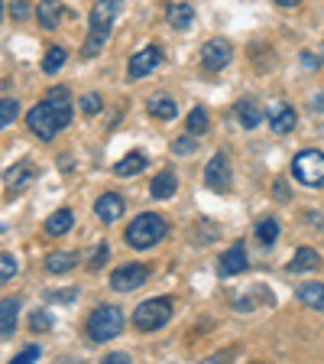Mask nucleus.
<instances>
[{
  "label": "nucleus",
  "mask_w": 324,
  "mask_h": 364,
  "mask_svg": "<svg viewBox=\"0 0 324 364\" xmlns=\"http://www.w3.org/2000/svg\"><path fill=\"white\" fill-rule=\"evenodd\" d=\"M68 121H72V91L68 88H52L45 95V101H39L26 114V127L39 140H52L62 127H68Z\"/></svg>",
  "instance_id": "1"
},
{
  "label": "nucleus",
  "mask_w": 324,
  "mask_h": 364,
  "mask_svg": "<svg viewBox=\"0 0 324 364\" xmlns=\"http://www.w3.org/2000/svg\"><path fill=\"white\" fill-rule=\"evenodd\" d=\"M121 10V0H98L94 7H91V33L84 39V49L82 55L84 59H94V55L104 49L107 36H111V26H113V16Z\"/></svg>",
  "instance_id": "2"
},
{
  "label": "nucleus",
  "mask_w": 324,
  "mask_h": 364,
  "mask_svg": "<svg viewBox=\"0 0 324 364\" xmlns=\"http://www.w3.org/2000/svg\"><path fill=\"white\" fill-rule=\"evenodd\" d=\"M162 237H166V221L152 212L136 215L127 228V244L133 250H146V247H152V244H159Z\"/></svg>",
  "instance_id": "3"
},
{
  "label": "nucleus",
  "mask_w": 324,
  "mask_h": 364,
  "mask_svg": "<svg viewBox=\"0 0 324 364\" xmlns=\"http://www.w3.org/2000/svg\"><path fill=\"white\" fill-rule=\"evenodd\" d=\"M121 328H123V312L117 309V306H98V309L88 316L84 332H88L91 341H111L121 335Z\"/></svg>",
  "instance_id": "4"
},
{
  "label": "nucleus",
  "mask_w": 324,
  "mask_h": 364,
  "mask_svg": "<svg viewBox=\"0 0 324 364\" xmlns=\"http://www.w3.org/2000/svg\"><path fill=\"white\" fill-rule=\"evenodd\" d=\"M172 318V303L169 299H146L133 309V326L143 332H156Z\"/></svg>",
  "instance_id": "5"
},
{
  "label": "nucleus",
  "mask_w": 324,
  "mask_h": 364,
  "mask_svg": "<svg viewBox=\"0 0 324 364\" xmlns=\"http://www.w3.org/2000/svg\"><path fill=\"white\" fill-rule=\"evenodd\" d=\"M292 176L305 186H315L321 189L324 186V153L321 150H302L292 163Z\"/></svg>",
  "instance_id": "6"
},
{
  "label": "nucleus",
  "mask_w": 324,
  "mask_h": 364,
  "mask_svg": "<svg viewBox=\"0 0 324 364\" xmlns=\"http://www.w3.org/2000/svg\"><path fill=\"white\" fill-rule=\"evenodd\" d=\"M230 59H234V46L227 43V39H208V43L201 46V65L208 68V72H220V68L230 65Z\"/></svg>",
  "instance_id": "7"
},
{
  "label": "nucleus",
  "mask_w": 324,
  "mask_h": 364,
  "mask_svg": "<svg viewBox=\"0 0 324 364\" xmlns=\"http://www.w3.org/2000/svg\"><path fill=\"white\" fill-rule=\"evenodd\" d=\"M146 277H150V270H146L143 264H127V267H121V270L111 273V287L117 289V293H130V289L143 287Z\"/></svg>",
  "instance_id": "8"
},
{
  "label": "nucleus",
  "mask_w": 324,
  "mask_h": 364,
  "mask_svg": "<svg viewBox=\"0 0 324 364\" xmlns=\"http://www.w3.org/2000/svg\"><path fill=\"white\" fill-rule=\"evenodd\" d=\"M204 182H208V189H214V192L230 189V166H227L224 153H218V156L208 159V166H204Z\"/></svg>",
  "instance_id": "9"
},
{
  "label": "nucleus",
  "mask_w": 324,
  "mask_h": 364,
  "mask_svg": "<svg viewBox=\"0 0 324 364\" xmlns=\"http://www.w3.org/2000/svg\"><path fill=\"white\" fill-rule=\"evenodd\" d=\"M162 62V49L159 46H143L136 55H130V78H143V75H150L152 68Z\"/></svg>",
  "instance_id": "10"
},
{
  "label": "nucleus",
  "mask_w": 324,
  "mask_h": 364,
  "mask_svg": "<svg viewBox=\"0 0 324 364\" xmlns=\"http://www.w3.org/2000/svg\"><path fill=\"white\" fill-rule=\"evenodd\" d=\"M243 270H247V250L237 241L234 247L224 250V257H220V264H218V273L220 277H234V273H243Z\"/></svg>",
  "instance_id": "11"
},
{
  "label": "nucleus",
  "mask_w": 324,
  "mask_h": 364,
  "mask_svg": "<svg viewBox=\"0 0 324 364\" xmlns=\"http://www.w3.org/2000/svg\"><path fill=\"white\" fill-rule=\"evenodd\" d=\"M94 212H98V218L104 221V225H113V221L123 215V196H117V192H104V196L98 198V205H94Z\"/></svg>",
  "instance_id": "12"
},
{
  "label": "nucleus",
  "mask_w": 324,
  "mask_h": 364,
  "mask_svg": "<svg viewBox=\"0 0 324 364\" xmlns=\"http://www.w3.org/2000/svg\"><path fill=\"white\" fill-rule=\"evenodd\" d=\"M234 114H237V121H240V127H247V130L259 127V121H263V107H259V101H253V98L237 101Z\"/></svg>",
  "instance_id": "13"
},
{
  "label": "nucleus",
  "mask_w": 324,
  "mask_h": 364,
  "mask_svg": "<svg viewBox=\"0 0 324 364\" xmlns=\"http://www.w3.org/2000/svg\"><path fill=\"white\" fill-rule=\"evenodd\" d=\"M16 318H20V299L10 296L0 303V338H10L16 332Z\"/></svg>",
  "instance_id": "14"
},
{
  "label": "nucleus",
  "mask_w": 324,
  "mask_h": 364,
  "mask_svg": "<svg viewBox=\"0 0 324 364\" xmlns=\"http://www.w3.org/2000/svg\"><path fill=\"white\" fill-rule=\"evenodd\" d=\"M166 20H169V26H175V30H189L191 23H195V10H191V4H169Z\"/></svg>",
  "instance_id": "15"
},
{
  "label": "nucleus",
  "mask_w": 324,
  "mask_h": 364,
  "mask_svg": "<svg viewBox=\"0 0 324 364\" xmlns=\"http://www.w3.org/2000/svg\"><path fill=\"white\" fill-rule=\"evenodd\" d=\"M315 267H321V257H318V250H311V247H298L295 257L289 260V273H308V270H315Z\"/></svg>",
  "instance_id": "16"
},
{
  "label": "nucleus",
  "mask_w": 324,
  "mask_h": 364,
  "mask_svg": "<svg viewBox=\"0 0 324 364\" xmlns=\"http://www.w3.org/2000/svg\"><path fill=\"white\" fill-rule=\"evenodd\" d=\"M269 124L276 134H289L295 127V111L289 105H272L269 107Z\"/></svg>",
  "instance_id": "17"
},
{
  "label": "nucleus",
  "mask_w": 324,
  "mask_h": 364,
  "mask_svg": "<svg viewBox=\"0 0 324 364\" xmlns=\"http://www.w3.org/2000/svg\"><path fill=\"white\" fill-rule=\"evenodd\" d=\"M59 16H62V4H59V0H39V7H36L39 26L52 30V26H59Z\"/></svg>",
  "instance_id": "18"
},
{
  "label": "nucleus",
  "mask_w": 324,
  "mask_h": 364,
  "mask_svg": "<svg viewBox=\"0 0 324 364\" xmlns=\"http://www.w3.org/2000/svg\"><path fill=\"white\" fill-rule=\"evenodd\" d=\"M298 299L311 309H324V283H298Z\"/></svg>",
  "instance_id": "19"
},
{
  "label": "nucleus",
  "mask_w": 324,
  "mask_h": 364,
  "mask_svg": "<svg viewBox=\"0 0 324 364\" xmlns=\"http://www.w3.org/2000/svg\"><path fill=\"white\" fill-rule=\"evenodd\" d=\"M72 212L68 208H59V212H52L49 218H45V235H52V237H59V235H65V231H72Z\"/></svg>",
  "instance_id": "20"
},
{
  "label": "nucleus",
  "mask_w": 324,
  "mask_h": 364,
  "mask_svg": "<svg viewBox=\"0 0 324 364\" xmlns=\"http://www.w3.org/2000/svg\"><path fill=\"white\" fill-rule=\"evenodd\" d=\"M150 114L159 117V121H172L179 114V107H175V101L169 95H156V98H150Z\"/></svg>",
  "instance_id": "21"
},
{
  "label": "nucleus",
  "mask_w": 324,
  "mask_h": 364,
  "mask_svg": "<svg viewBox=\"0 0 324 364\" xmlns=\"http://www.w3.org/2000/svg\"><path fill=\"white\" fill-rule=\"evenodd\" d=\"M75 264H78V254H68V250H55V254L45 257V270L49 273H65V270H72Z\"/></svg>",
  "instance_id": "22"
},
{
  "label": "nucleus",
  "mask_w": 324,
  "mask_h": 364,
  "mask_svg": "<svg viewBox=\"0 0 324 364\" xmlns=\"http://www.w3.org/2000/svg\"><path fill=\"white\" fill-rule=\"evenodd\" d=\"M146 169V156L140 150H133L130 156H123L117 166H113V173L117 176H136V173H143Z\"/></svg>",
  "instance_id": "23"
},
{
  "label": "nucleus",
  "mask_w": 324,
  "mask_h": 364,
  "mask_svg": "<svg viewBox=\"0 0 324 364\" xmlns=\"http://www.w3.org/2000/svg\"><path fill=\"white\" fill-rule=\"evenodd\" d=\"M175 186H179V179H175L172 173H159L156 179H152L150 192H152V198H172L175 196Z\"/></svg>",
  "instance_id": "24"
},
{
  "label": "nucleus",
  "mask_w": 324,
  "mask_h": 364,
  "mask_svg": "<svg viewBox=\"0 0 324 364\" xmlns=\"http://www.w3.org/2000/svg\"><path fill=\"white\" fill-rule=\"evenodd\" d=\"M30 179H33V166H26V163H16V166L7 173L10 192H23L26 186H30Z\"/></svg>",
  "instance_id": "25"
},
{
  "label": "nucleus",
  "mask_w": 324,
  "mask_h": 364,
  "mask_svg": "<svg viewBox=\"0 0 324 364\" xmlns=\"http://www.w3.org/2000/svg\"><path fill=\"white\" fill-rule=\"evenodd\" d=\"M65 59H68V53L62 49V46H49V53L43 55V72H45V75L59 72V68L65 65Z\"/></svg>",
  "instance_id": "26"
},
{
  "label": "nucleus",
  "mask_w": 324,
  "mask_h": 364,
  "mask_svg": "<svg viewBox=\"0 0 324 364\" xmlns=\"http://www.w3.org/2000/svg\"><path fill=\"white\" fill-rule=\"evenodd\" d=\"M185 127H189V134H195V136L208 134V111H204V107H191V114L185 117Z\"/></svg>",
  "instance_id": "27"
},
{
  "label": "nucleus",
  "mask_w": 324,
  "mask_h": 364,
  "mask_svg": "<svg viewBox=\"0 0 324 364\" xmlns=\"http://www.w3.org/2000/svg\"><path fill=\"white\" fill-rule=\"evenodd\" d=\"M276 237H279V221L276 218H263L257 225V241L259 244H276Z\"/></svg>",
  "instance_id": "28"
},
{
  "label": "nucleus",
  "mask_w": 324,
  "mask_h": 364,
  "mask_svg": "<svg viewBox=\"0 0 324 364\" xmlns=\"http://www.w3.org/2000/svg\"><path fill=\"white\" fill-rule=\"evenodd\" d=\"M26 322H30L33 332H52V326H55V322H52V312H45V309H33Z\"/></svg>",
  "instance_id": "29"
},
{
  "label": "nucleus",
  "mask_w": 324,
  "mask_h": 364,
  "mask_svg": "<svg viewBox=\"0 0 324 364\" xmlns=\"http://www.w3.org/2000/svg\"><path fill=\"white\" fill-rule=\"evenodd\" d=\"M45 299H49L52 306L75 303V299H78V289H75V287H68V289H49V293H45Z\"/></svg>",
  "instance_id": "30"
},
{
  "label": "nucleus",
  "mask_w": 324,
  "mask_h": 364,
  "mask_svg": "<svg viewBox=\"0 0 324 364\" xmlns=\"http://www.w3.org/2000/svg\"><path fill=\"white\" fill-rule=\"evenodd\" d=\"M16 114H20V105L13 98H0V127H7Z\"/></svg>",
  "instance_id": "31"
},
{
  "label": "nucleus",
  "mask_w": 324,
  "mask_h": 364,
  "mask_svg": "<svg viewBox=\"0 0 324 364\" xmlns=\"http://www.w3.org/2000/svg\"><path fill=\"white\" fill-rule=\"evenodd\" d=\"M16 277V257L13 254H0V283H7Z\"/></svg>",
  "instance_id": "32"
},
{
  "label": "nucleus",
  "mask_w": 324,
  "mask_h": 364,
  "mask_svg": "<svg viewBox=\"0 0 324 364\" xmlns=\"http://www.w3.org/2000/svg\"><path fill=\"white\" fill-rule=\"evenodd\" d=\"M195 134H185V136H179V140H172V150L179 153V156H189V153H195Z\"/></svg>",
  "instance_id": "33"
},
{
  "label": "nucleus",
  "mask_w": 324,
  "mask_h": 364,
  "mask_svg": "<svg viewBox=\"0 0 324 364\" xmlns=\"http://www.w3.org/2000/svg\"><path fill=\"white\" fill-rule=\"evenodd\" d=\"M10 16H13L16 23H23L30 16V4H26V0H10Z\"/></svg>",
  "instance_id": "34"
},
{
  "label": "nucleus",
  "mask_w": 324,
  "mask_h": 364,
  "mask_svg": "<svg viewBox=\"0 0 324 364\" xmlns=\"http://www.w3.org/2000/svg\"><path fill=\"white\" fill-rule=\"evenodd\" d=\"M36 358H39V345H26L23 351L13 355V364H26V361H36Z\"/></svg>",
  "instance_id": "35"
},
{
  "label": "nucleus",
  "mask_w": 324,
  "mask_h": 364,
  "mask_svg": "<svg viewBox=\"0 0 324 364\" xmlns=\"http://www.w3.org/2000/svg\"><path fill=\"white\" fill-rule=\"evenodd\" d=\"M82 111H84V114H98V111H101V98L94 95V91H88V95L82 98Z\"/></svg>",
  "instance_id": "36"
},
{
  "label": "nucleus",
  "mask_w": 324,
  "mask_h": 364,
  "mask_svg": "<svg viewBox=\"0 0 324 364\" xmlns=\"http://www.w3.org/2000/svg\"><path fill=\"white\" fill-rule=\"evenodd\" d=\"M107 257H111V250H107V244H98V247H94V257L88 260V267H91V270H98V267L104 264Z\"/></svg>",
  "instance_id": "37"
},
{
  "label": "nucleus",
  "mask_w": 324,
  "mask_h": 364,
  "mask_svg": "<svg viewBox=\"0 0 324 364\" xmlns=\"http://www.w3.org/2000/svg\"><path fill=\"white\" fill-rule=\"evenodd\" d=\"M107 364H130V355H123V351H113V355L104 358Z\"/></svg>",
  "instance_id": "38"
},
{
  "label": "nucleus",
  "mask_w": 324,
  "mask_h": 364,
  "mask_svg": "<svg viewBox=\"0 0 324 364\" xmlns=\"http://www.w3.org/2000/svg\"><path fill=\"white\" fill-rule=\"evenodd\" d=\"M272 192H276V198H289V196H292V192H289V186H286V182H276V186H272Z\"/></svg>",
  "instance_id": "39"
},
{
  "label": "nucleus",
  "mask_w": 324,
  "mask_h": 364,
  "mask_svg": "<svg viewBox=\"0 0 324 364\" xmlns=\"http://www.w3.org/2000/svg\"><path fill=\"white\" fill-rule=\"evenodd\" d=\"M302 65H305V68H318V59H315L311 53H302Z\"/></svg>",
  "instance_id": "40"
},
{
  "label": "nucleus",
  "mask_w": 324,
  "mask_h": 364,
  "mask_svg": "<svg viewBox=\"0 0 324 364\" xmlns=\"http://www.w3.org/2000/svg\"><path fill=\"white\" fill-rule=\"evenodd\" d=\"M276 4H279V7H298L302 0H276Z\"/></svg>",
  "instance_id": "41"
},
{
  "label": "nucleus",
  "mask_w": 324,
  "mask_h": 364,
  "mask_svg": "<svg viewBox=\"0 0 324 364\" xmlns=\"http://www.w3.org/2000/svg\"><path fill=\"white\" fill-rule=\"evenodd\" d=\"M315 111H324V95H318L315 98Z\"/></svg>",
  "instance_id": "42"
},
{
  "label": "nucleus",
  "mask_w": 324,
  "mask_h": 364,
  "mask_svg": "<svg viewBox=\"0 0 324 364\" xmlns=\"http://www.w3.org/2000/svg\"><path fill=\"white\" fill-rule=\"evenodd\" d=\"M0 14H4V0H0Z\"/></svg>",
  "instance_id": "43"
},
{
  "label": "nucleus",
  "mask_w": 324,
  "mask_h": 364,
  "mask_svg": "<svg viewBox=\"0 0 324 364\" xmlns=\"http://www.w3.org/2000/svg\"><path fill=\"white\" fill-rule=\"evenodd\" d=\"M321 59H324V46H321Z\"/></svg>",
  "instance_id": "44"
}]
</instances>
